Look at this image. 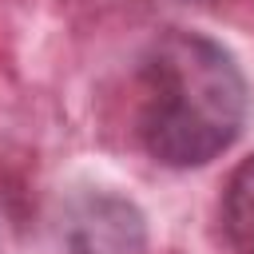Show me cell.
Wrapping results in <instances>:
<instances>
[{
	"instance_id": "cell-1",
	"label": "cell",
	"mask_w": 254,
	"mask_h": 254,
	"mask_svg": "<svg viewBox=\"0 0 254 254\" xmlns=\"http://www.w3.org/2000/svg\"><path fill=\"white\" fill-rule=\"evenodd\" d=\"M135 139L163 167H202L246 119V79L234 56L190 28L159 32L135 64Z\"/></svg>"
},
{
	"instance_id": "cell-2",
	"label": "cell",
	"mask_w": 254,
	"mask_h": 254,
	"mask_svg": "<svg viewBox=\"0 0 254 254\" xmlns=\"http://www.w3.org/2000/svg\"><path fill=\"white\" fill-rule=\"evenodd\" d=\"M222 230L238 254H254V155H246L222 190Z\"/></svg>"
}]
</instances>
